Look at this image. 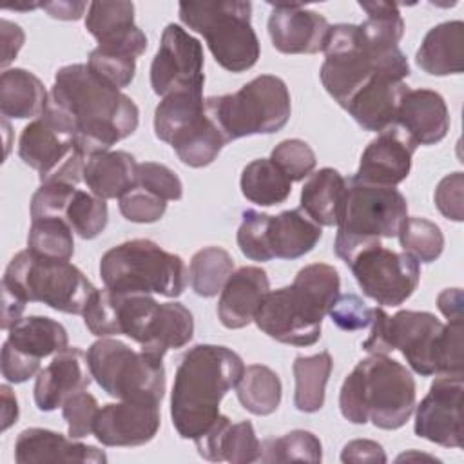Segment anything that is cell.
<instances>
[{
	"label": "cell",
	"mask_w": 464,
	"mask_h": 464,
	"mask_svg": "<svg viewBox=\"0 0 464 464\" xmlns=\"http://www.w3.org/2000/svg\"><path fill=\"white\" fill-rule=\"evenodd\" d=\"M49 103L71 121L76 145L87 158L111 150L134 134L140 123L138 105L94 76L87 63H71L56 71Z\"/></svg>",
	"instance_id": "6da1fadb"
},
{
	"label": "cell",
	"mask_w": 464,
	"mask_h": 464,
	"mask_svg": "<svg viewBox=\"0 0 464 464\" xmlns=\"http://www.w3.org/2000/svg\"><path fill=\"white\" fill-rule=\"evenodd\" d=\"M82 315L92 335H127L160 359L169 350L188 344L194 335V317L187 306L176 301L158 303L152 295L96 288Z\"/></svg>",
	"instance_id": "7a4b0ae2"
},
{
	"label": "cell",
	"mask_w": 464,
	"mask_h": 464,
	"mask_svg": "<svg viewBox=\"0 0 464 464\" xmlns=\"http://www.w3.org/2000/svg\"><path fill=\"white\" fill-rule=\"evenodd\" d=\"M243 359L221 344H196L181 357L170 392V417L181 439L196 440L219 419V402L236 388Z\"/></svg>",
	"instance_id": "3957f363"
},
{
	"label": "cell",
	"mask_w": 464,
	"mask_h": 464,
	"mask_svg": "<svg viewBox=\"0 0 464 464\" xmlns=\"http://www.w3.org/2000/svg\"><path fill=\"white\" fill-rule=\"evenodd\" d=\"M341 290L339 272L326 263L303 266L290 286L270 290L254 323L268 337L292 346H312L321 337V323Z\"/></svg>",
	"instance_id": "277c9868"
},
{
	"label": "cell",
	"mask_w": 464,
	"mask_h": 464,
	"mask_svg": "<svg viewBox=\"0 0 464 464\" xmlns=\"http://www.w3.org/2000/svg\"><path fill=\"white\" fill-rule=\"evenodd\" d=\"M417 386L411 372L388 355H370L344 379L339 408L352 424L372 420L381 430H399L415 410Z\"/></svg>",
	"instance_id": "5b68a950"
},
{
	"label": "cell",
	"mask_w": 464,
	"mask_h": 464,
	"mask_svg": "<svg viewBox=\"0 0 464 464\" xmlns=\"http://www.w3.org/2000/svg\"><path fill=\"white\" fill-rule=\"evenodd\" d=\"M323 53L321 83L341 107L379 74L402 82L410 76V63L399 45L379 47L372 44L355 24L330 25Z\"/></svg>",
	"instance_id": "8992f818"
},
{
	"label": "cell",
	"mask_w": 464,
	"mask_h": 464,
	"mask_svg": "<svg viewBox=\"0 0 464 464\" xmlns=\"http://www.w3.org/2000/svg\"><path fill=\"white\" fill-rule=\"evenodd\" d=\"M100 277L116 294L178 297L187 286V266L178 254L150 239H130L102 256Z\"/></svg>",
	"instance_id": "52a82bcc"
},
{
	"label": "cell",
	"mask_w": 464,
	"mask_h": 464,
	"mask_svg": "<svg viewBox=\"0 0 464 464\" xmlns=\"http://www.w3.org/2000/svg\"><path fill=\"white\" fill-rule=\"evenodd\" d=\"M250 18L252 4L243 0L179 4V20L205 38L214 60L230 72L257 63L261 47Z\"/></svg>",
	"instance_id": "ba28073f"
},
{
	"label": "cell",
	"mask_w": 464,
	"mask_h": 464,
	"mask_svg": "<svg viewBox=\"0 0 464 464\" xmlns=\"http://www.w3.org/2000/svg\"><path fill=\"white\" fill-rule=\"evenodd\" d=\"M2 286L25 303H44L63 314L82 315L94 285L69 261L40 257L27 248L18 252L7 265Z\"/></svg>",
	"instance_id": "9c48e42d"
},
{
	"label": "cell",
	"mask_w": 464,
	"mask_h": 464,
	"mask_svg": "<svg viewBox=\"0 0 464 464\" xmlns=\"http://www.w3.org/2000/svg\"><path fill=\"white\" fill-rule=\"evenodd\" d=\"M205 107L228 141L277 132L292 112L288 87L274 74L256 76L232 94L205 98Z\"/></svg>",
	"instance_id": "30bf717a"
},
{
	"label": "cell",
	"mask_w": 464,
	"mask_h": 464,
	"mask_svg": "<svg viewBox=\"0 0 464 464\" xmlns=\"http://www.w3.org/2000/svg\"><path fill=\"white\" fill-rule=\"evenodd\" d=\"M406 218L408 201L395 187L348 179L344 210L334 241L335 256L346 263L357 250L384 237H395Z\"/></svg>",
	"instance_id": "8fae6325"
},
{
	"label": "cell",
	"mask_w": 464,
	"mask_h": 464,
	"mask_svg": "<svg viewBox=\"0 0 464 464\" xmlns=\"http://www.w3.org/2000/svg\"><path fill=\"white\" fill-rule=\"evenodd\" d=\"M92 379L120 401L158 402L165 395V368L160 357L136 352L120 339L100 337L87 350Z\"/></svg>",
	"instance_id": "7c38bea8"
},
{
	"label": "cell",
	"mask_w": 464,
	"mask_h": 464,
	"mask_svg": "<svg viewBox=\"0 0 464 464\" xmlns=\"http://www.w3.org/2000/svg\"><path fill=\"white\" fill-rule=\"evenodd\" d=\"M154 132L169 143L181 163L201 169L210 165L228 143L205 107L203 92H174L154 111Z\"/></svg>",
	"instance_id": "4fadbf2b"
},
{
	"label": "cell",
	"mask_w": 464,
	"mask_h": 464,
	"mask_svg": "<svg viewBox=\"0 0 464 464\" xmlns=\"http://www.w3.org/2000/svg\"><path fill=\"white\" fill-rule=\"evenodd\" d=\"M18 156L38 172L42 183L78 185L83 181L87 156L76 145L71 121L49 102L44 114L24 127Z\"/></svg>",
	"instance_id": "5bb4252c"
},
{
	"label": "cell",
	"mask_w": 464,
	"mask_h": 464,
	"mask_svg": "<svg viewBox=\"0 0 464 464\" xmlns=\"http://www.w3.org/2000/svg\"><path fill=\"white\" fill-rule=\"evenodd\" d=\"M370 334L361 348L370 355L401 350L410 368L424 377L435 375L437 344L444 324L430 312L399 310L388 315L381 306L372 310Z\"/></svg>",
	"instance_id": "9a60e30c"
},
{
	"label": "cell",
	"mask_w": 464,
	"mask_h": 464,
	"mask_svg": "<svg viewBox=\"0 0 464 464\" xmlns=\"http://www.w3.org/2000/svg\"><path fill=\"white\" fill-rule=\"evenodd\" d=\"M350 266L362 294L381 306L402 304L419 286V261L408 252H393L381 243L357 250Z\"/></svg>",
	"instance_id": "2e32d148"
},
{
	"label": "cell",
	"mask_w": 464,
	"mask_h": 464,
	"mask_svg": "<svg viewBox=\"0 0 464 464\" xmlns=\"http://www.w3.org/2000/svg\"><path fill=\"white\" fill-rule=\"evenodd\" d=\"M203 65L205 56L199 40L181 25L169 24L150 63L152 91L161 98L174 92H203Z\"/></svg>",
	"instance_id": "e0dca14e"
},
{
	"label": "cell",
	"mask_w": 464,
	"mask_h": 464,
	"mask_svg": "<svg viewBox=\"0 0 464 464\" xmlns=\"http://www.w3.org/2000/svg\"><path fill=\"white\" fill-rule=\"evenodd\" d=\"M462 375H439L415 406V435L444 448H462Z\"/></svg>",
	"instance_id": "ac0fdd59"
},
{
	"label": "cell",
	"mask_w": 464,
	"mask_h": 464,
	"mask_svg": "<svg viewBox=\"0 0 464 464\" xmlns=\"http://www.w3.org/2000/svg\"><path fill=\"white\" fill-rule=\"evenodd\" d=\"M417 143L399 125H390L373 138L361 154L359 169L350 178L355 183L397 187L411 170Z\"/></svg>",
	"instance_id": "d6986e66"
},
{
	"label": "cell",
	"mask_w": 464,
	"mask_h": 464,
	"mask_svg": "<svg viewBox=\"0 0 464 464\" xmlns=\"http://www.w3.org/2000/svg\"><path fill=\"white\" fill-rule=\"evenodd\" d=\"M161 424L158 402L120 401L100 408L94 420V437L103 446L132 448L150 442Z\"/></svg>",
	"instance_id": "ffe728a7"
},
{
	"label": "cell",
	"mask_w": 464,
	"mask_h": 464,
	"mask_svg": "<svg viewBox=\"0 0 464 464\" xmlns=\"http://www.w3.org/2000/svg\"><path fill=\"white\" fill-rule=\"evenodd\" d=\"M330 31L328 20L301 4H272L268 34L283 54H314L323 51Z\"/></svg>",
	"instance_id": "44dd1931"
},
{
	"label": "cell",
	"mask_w": 464,
	"mask_h": 464,
	"mask_svg": "<svg viewBox=\"0 0 464 464\" xmlns=\"http://www.w3.org/2000/svg\"><path fill=\"white\" fill-rule=\"evenodd\" d=\"M85 29L105 51L138 58L147 49V36L134 24L132 2H91Z\"/></svg>",
	"instance_id": "7402d4cb"
},
{
	"label": "cell",
	"mask_w": 464,
	"mask_h": 464,
	"mask_svg": "<svg viewBox=\"0 0 464 464\" xmlns=\"http://www.w3.org/2000/svg\"><path fill=\"white\" fill-rule=\"evenodd\" d=\"M91 377L87 353L76 346H67L36 375L33 390L36 408L40 411H54L65 402V399L87 390Z\"/></svg>",
	"instance_id": "603a6c76"
},
{
	"label": "cell",
	"mask_w": 464,
	"mask_h": 464,
	"mask_svg": "<svg viewBox=\"0 0 464 464\" xmlns=\"http://www.w3.org/2000/svg\"><path fill=\"white\" fill-rule=\"evenodd\" d=\"M14 460L18 464L36 462H87L105 464L107 455L96 446H89L58 431L45 428H27L14 440Z\"/></svg>",
	"instance_id": "cb8c5ba5"
},
{
	"label": "cell",
	"mask_w": 464,
	"mask_h": 464,
	"mask_svg": "<svg viewBox=\"0 0 464 464\" xmlns=\"http://www.w3.org/2000/svg\"><path fill=\"white\" fill-rule=\"evenodd\" d=\"M395 125L406 130L417 145H435L450 130L448 105L437 91L408 89L399 103Z\"/></svg>",
	"instance_id": "d4e9b609"
},
{
	"label": "cell",
	"mask_w": 464,
	"mask_h": 464,
	"mask_svg": "<svg viewBox=\"0 0 464 464\" xmlns=\"http://www.w3.org/2000/svg\"><path fill=\"white\" fill-rule=\"evenodd\" d=\"M270 292V281L259 266H241L230 274L218 301V317L225 328L239 330L254 321V315Z\"/></svg>",
	"instance_id": "484cf974"
},
{
	"label": "cell",
	"mask_w": 464,
	"mask_h": 464,
	"mask_svg": "<svg viewBox=\"0 0 464 464\" xmlns=\"http://www.w3.org/2000/svg\"><path fill=\"white\" fill-rule=\"evenodd\" d=\"M408 85L388 74L372 78L343 107L364 130L381 132L395 123L397 109Z\"/></svg>",
	"instance_id": "4316f807"
},
{
	"label": "cell",
	"mask_w": 464,
	"mask_h": 464,
	"mask_svg": "<svg viewBox=\"0 0 464 464\" xmlns=\"http://www.w3.org/2000/svg\"><path fill=\"white\" fill-rule=\"evenodd\" d=\"M194 444L199 457L210 462H257L261 453V442L256 437L252 422L241 420L232 424L227 415H219L210 430L198 437Z\"/></svg>",
	"instance_id": "83f0119b"
},
{
	"label": "cell",
	"mask_w": 464,
	"mask_h": 464,
	"mask_svg": "<svg viewBox=\"0 0 464 464\" xmlns=\"http://www.w3.org/2000/svg\"><path fill=\"white\" fill-rule=\"evenodd\" d=\"M415 62L431 76L460 74L464 69V22L450 20L431 27L417 49Z\"/></svg>",
	"instance_id": "f1b7e54d"
},
{
	"label": "cell",
	"mask_w": 464,
	"mask_h": 464,
	"mask_svg": "<svg viewBox=\"0 0 464 464\" xmlns=\"http://www.w3.org/2000/svg\"><path fill=\"white\" fill-rule=\"evenodd\" d=\"M321 236V227L303 208L270 216L266 223V246L272 259H297L308 254L319 243Z\"/></svg>",
	"instance_id": "f546056e"
},
{
	"label": "cell",
	"mask_w": 464,
	"mask_h": 464,
	"mask_svg": "<svg viewBox=\"0 0 464 464\" xmlns=\"http://www.w3.org/2000/svg\"><path fill=\"white\" fill-rule=\"evenodd\" d=\"M348 181L332 167L312 172L301 188L303 212L319 227H337L344 210Z\"/></svg>",
	"instance_id": "4dcf8cb0"
},
{
	"label": "cell",
	"mask_w": 464,
	"mask_h": 464,
	"mask_svg": "<svg viewBox=\"0 0 464 464\" xmlns=\"http://www.w3.org/2000/svg\"><path fill=\"white\" fill-rule=\"evenodd\" d=\"M136 169L134 156L125 150L98 152L85 161L83 183L102 199H120L136 183Z\"/></svg>",
	"instance_id": "1f68e13d"
},
{
	"label": "cell",
	"mask_w": 464,
	"mask_h": 464,
	"mask_svg": "<svg viewBox=\"0 0 464 464\" xmlns=\"http://www.w3.org/2000/svg\"><path fill=\"white\" fill-rule=\"evenodd\" d=\"M49 94L33 72L13 67L0 76V112L4 118L36 120L44 114Z\"/></svg>",
	"instance_id": "d6a6232c"
},
{
	"label": "cell",
	"mask_w": 464,
	"mask_h": 464,
	"mask_svg": "<svg viewBox=\"0 0 464 464\" xmlns=\"http://www.w3.org/2000/svg\"><path fill=\"white\" fill-rule=\"evenodd\" d=\"M5 343L27 359L42 361L69 346L67 330L62 323L45 315L22 317L7 330Z\"/></svg>",
	"instance_id": "836d02e7"
},
{
	"label": "cell",
	"mask_w": 464,
	"mask_h": 464,
	"mask_svg": "<svg viewBox=\"0 0 464 464\" xmlns=\"http://www.w3.org/2000/svg\"><path fill=\"white\" fill-rule=\"evenodd\" d=\"M334 368L328 350L315 355H299L292 364L295 392L294 406L304 413H315L324 404V390Z\"/></svg>",
	"instance_id": "e575fe53"
},
{
	"label": "cell",
	"mask_w": 464,
	"mask_h": 464,
	"mask_svg": "<svg viewBox=\"0 0 464 464\" xmlns=\"http://www.w3.org/2000/svg\"><path fill=\"white\" fill-rule=\"evenodd\" d=\"M239 187L248 201L261 207L279 205L292 192V181L270 158H259L245 165Z\"/></svg>",
	"instance_id": "d590c367"
},
{
	"label": "cell",
	"mask_w": 464,
	"mask_h": 464,
	"mask_svg": "<svg viewBox=\"0 0 464 464\" xmlns=\"http://www.w3.org/2000/svg\"><path fill=\"white\" fill-rule=\"evenodd\" d=\"M281 379L265 364H250L243 370L236 384V395L241 406L254 415H270L281 404Z\"/></svg>",
	"instance_id": "8d00e7d4"
},
{
	"label": "cell",
	"mask_w": 464,
	"mask_h": 464,
	"mask_svg": "<svg viewBox=\"0 0 464 464\" xmlns=\"http://www.w3.org/2000/svg\"><path fill=\"white\" fill-rule=\"evenodd\" d=\"M234 272L232 256L221 246L198 250L188 265V281L199 297H214Z\"/></svg>",
	"instance_id": "74e56055"
},
{
	"label": "cell",
	"mask_w": 464,
	"mask_h": 464,
	"mask_svg": "<svg viewBox=\"0 0 464 464\" xmlns=\"http://www.w3.org/2000/svg\"><path fill=\"white\" fill-rule=\"evenodd\" d=\"M27 250L40 257L69 261L74 254L72 228L62 218L33 219L27 234Z\"/></svg>",
	"instance_id": "f35d334b"
},
{
	"label": "cell",
	"mask_w": 464,
	"mask_h": 464,
	"mask_svg": "<svg viewBox=\"0 0 464 464\" xmlns=\"http://www.w3.org/2000/svg\"><path fill=\"white\" fill-rule=\"evenodd\" d=\"M321 440L306 430H294L261 442L259 462H321Z\"/></svg>",
	"instance_id": "ab89813d"
},
{
	"label": "cell",
	"mask_w": 464,
	"mask_h": 464,
	"mask_svg": "<svg viewBox=\"0 0 464 464\" xmlns=\"http://www.w3.org/2000/svg\"><path fill=\"white\" fill-rule=\"evenodd\" d=\"M63 219L69 223L72 232L78 234L82 239H94L107 227V203L92 192L76 188L65 208Z\"/></svg>",
	"instance_id": "60d3db41"
},
{
	"label": "cell",
	"mask_w": 464,
	"mask_h": 464,
	"mask_svg": "<svg viewBox=\"0 0 464 464\" xmlns=\"http://www.w3.org/2000/svg\"><path fill=\"white\" fill-rule=\"evenodd\" d=\"M368 18L359 24L364 36L379 47H397L404 34V20L399 5L390 2H359Z\"/></svg>",
	"instance_id": "b9f144b4"
},
{
	"label": "cell",
	"mask_w": 464,
	"mask_h": 464,
	"mask_svg": "<svg viewBox=\"0 0 464 464\" xmlns=\"http://www.w3.org/2000/svg\"><path fill=\"white\" fill-rule=\"evenodd\" d=\"M402 252L420 263H433L444 250V234L439 225L424 218H406L397 234Z\"/></svg>",
	"instance_id": "7bdbcfd3"
},
{
	"label": "cell",
	"mask_w": 464,
	"mask_h": 464,
	"mask_svg": "<svg viewBox=\"0 0 464 464\" xmlns=\"http://www.w3.org/2000/svg\"><path fill=\"white\" fill-rule=\"evenodd\" d=\"M87 67L94 76H98L107 85L121 91L125 89L136 74V58L121 53L105 51L96 47L91 51Z\"/></svg>",
	"instance_id": "ee69618b"
},
{
	"label": "cell",
	"mask_w": 464,
	"mask_h": 464,
	"mask_svg": "<svg viewBox=\"0 0 464 464\" xmlns=\"http://www.w3.org/2000/svg\"><path fill=\"white\" fill-rule=\"evenodd\" d=\"M270 160L288 176L290 181H301L308 178L315 169V152L312 147L297 138L283 140L270 154Z\"/></svg>",
	"instance_id": "f6af8a7d"
},
{
	"label": "cell",
	"mask_w": 464,
	"mask_h": 464,
	"mask_svg": "<svg viewBox=\"0 0 464 464\" xmlns=\"http://www.w3.org/2000/svg\"><path fill=\"white\" fill-rule=\"evenodd\" d=\"M270 214L246 208L241 214V225L237 228V246L252 261H270L272 256L266 246V223Z\"/></svg>",
	"instance_id": "bcb514c9"
},
{
	"label": "cell",
	"mask_w": 464,
	"mask_h": 464,
	"mask_svg": "<svg viewBox=\"0 0 464 464\" xmlns=\"http://www.w3.org/2000/svg\"><path fill=\"white\" fill-rule=\"evenodd\" d=\"M120 212L127 221L132 223H154L163 218L167 210V201L160 196L152 194L150 190L132 185L121 198H120Z\"/></svg>",
	"instance_id": "7dc6e473"
},
{
	"label": "cell",
	"mask_w": 464,
	"mask_h": 464,
	"mask_svg": "<svg viewBox=\"0 0 464 464\" xmlns=\"http://www.w3.org/2000/svg\"><path fill=\"white\" fill-rule=\"evenodd\" d=\"M462 319L448 321L444 324L435 357V375H462L464 357H462Z\"/></svg>",
	"instance_id": "c3c4849f"
},
{
	"label": "cell",
	"mask_w": 464,
	"mask_h": 464,
	"mask_svg": "<svg viewBox=\"0 0 464 464\" xmlns=\"http://www.w3.org/2000/svg\"><path fill=\"white\" fill-rule=\"evenodd\" d=\"M136 185L150 190L165 201H178L183 196V183L178 174L167 165L156 161L138 163Z\"/></svg>",
	"instance_id": "681fc988"
},
{
	"label": "cell",
	"mask_w": 464,
	"mask_h": 464,
	"mask_svg": "<svg viewBox=\"0 0 464 464\" xmlns=\"http://www.w3.org/2000/svg\"><path fill=\"white\" fill-rule=\"evenodd\" d=\"M100 411L98 401L85 390L71 395L62 404V415L67 420V433L71 439L89 437L94 430V420Z\"/></svg>",
	"instance_id": "f907efd6"
},
{
	"label": "cell",
	"mask_w": 464,
	"mask_h": 464,
	"mask_svg": "<svg viewBox=\"0 0 464 464\" xmlns=\"http://www.w3.org/2000/svg\"><path fill=\"white\" fill-rule=\"evenodd\" d=\"M76 190V185L67 183H42L31 198V219L62 218Z\"/></svg>",
	"instance_id": "816d5d0a"
},
{
	"label": "cell",
	"mask_w": 464,
	"mask_h": 464,
	"mask_svg": "<svg viewBox=\"0 0 464 464\" xmlns=\"http://www.w3.org/2000/svg\"><path fill=\"white\" fill-rule=\"evenodd\" d=\"M372 310L355 294H339L328 310L334 324L344 332H355L368 328L372 323Z\"/></svg>",
	"instance_id": "f5cc1de1"
},
{
	"label": "cell",
	"mask_w": 464,
	"mask_h": 464,
	"mask_svg": "<svg viewBox=\"0 0 464 464\" xmlns=\"http://www.w3.org/2000/svg\"><path fill=\"white\" fill-rule=\"evenodd\" d=\"M462 188H464V176L462 172H453L444 176L433 194L435 207L439 212L451 221L464 219V203H462Z\"/></svg>",
	"instance_id": "db71d44e"
},
{
	"label": "cell",
	"mask_w": 464,
	"mask_h": 464,
	"mask_svg": "<svg viewBox=\"0 0 464 464\" xmlns=\"http://www.w3.org/2000/svg\"><path fill=\"white\" fill-rule=\"evenodd\" d=\"M0 366H2V377L9 382H14V384L25 382L31 377L38 375V372H40V362L38 361H33V359H27V357L20 355L18 352H14L5 343L2 346Z\"/></svg>",
	"instance_id": "11a10c76"
},
{
	"label": "cell",
	"mask_w": 464,
	"mask_h": 464,
	"mask_svg": "<svg viewBox=\"0 0 464 464\" xmlns=\"http://www.w3.org/2000/svg\"><path fill=\"white\" fill-rule=\"evenodd\" d=\"M341 460L344 464H361V462H386V453L382 446L370 439H355L344 444L341 451Z\"/></svg>",
	"instance_id": "9f6ffc18"
},
{
	"label": "cell",
	"mask_w": 464,
	"mask_h": 464,
	"mask_svg": "<svg viewBox=\"0 0 464 464\" xmlns=\"http://www.w3.org/2000/svg\"><path fill=\"white\" fill-rule=\"evenodd\" d=\"M0 31H2V67H7L18 54V51L22 49L24 45V40H25V34L22 31L20 25L2 18L0 22Z\"/></svg>",
	"instance_id": "6f0895ef"
},
{
	"label": "cell",
	"mask_w": 464,
	"mask_h": 464,
	"mask_svg": "<svg viewBox=\"0 0 464 464\" xmlns=\"http://www.w3.org/2000/svg\"><path fill=\"white\" fill-rule=\"evenodd\" d=\"M25 301H22L18 295L9 292L7 288L2 286V323L0 326L4 330H9L14 323L22 319V314L25 310Z\"/></svg>",
	"instance_id": "680465c9"
},
{
	"label": "cell",
	"mask_w": 464,
	"mask_h": 464,
	"mask_svg": "<svg viewBox=\"0 0 464 464\" xmlns=\"http://www.w3.org/2000/svg\"><path fill=\"white\" fill-rule=\"evenodd\" d=\"M49 16L58 20H80L83 16V11L89 9L85 2H45L40 4Z\"/></svg>",
	"instance_id": "91938a15"
},
{
	"label": "cell",
	"mask_w": 464,
	"mask_h": 464,
	"mask_svg": "<svg viewBox=\"0 0 464 464\" xmlns=\"http://www.w3.org/2000/svg\"><path fill=\"white\" fill-rule=\"evenodd\" d=\"M437 306L448 321L462 319V292L460 288H446L437 297Z\"/></svg>",
	"instance_id": "94428289"
},
{
	"label": "cell",
	"mask_w": 464,
	"mask_h": 464,
	"mask_svg": "<svg viewBox=\"0 0 464 464\" xmlns=\"http://www.w3.org/2000/svg\"><path fill=\"white\" fill-rule=\"evenodd\" d=\"M0 392H2V430L5 431L18 419V402L7 384H2Z\"/></svg>",
	"instance_id": "6125c7cd"
}]
</instances>
